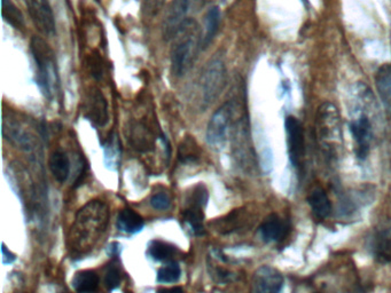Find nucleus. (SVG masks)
<instances>
[{"instance_id":"nucleus-1","label":"nucleus","mask_w":391,"mask_h":293,"mask_svg":"<svg viewBox=\"0 0 391 293\" xmlns=\"http://www.w3.org/2000/svg\"><path fill=\"white\" fill-rule=\"evenodd\" d=\"M175 45L171 49V73L173 76L181 77L193 66L202 49V36L199 34L198 25L190 19L183 23L175 36Z\"/></svg>"},{"instance_id":"nucleus-2","label":"nucleus","mask_w":391,"mask_h":293,"mask_svg":"<svg viewBox=\"0 0 391 293\" xmlns=\"http://www.w3.org/2000/svg\"><path fill=\"white\" fill-rule=\"evenodd\" d=\"M32 56L37 67V84L43 94L52 97L58 86L56 56L49 44L37 36H34L30 43Z\"/></svg>"},{"instance_id":"nucleus-3","label":"nucleus","mask_w":391,"mask_h":293,"mask_svg":"<svg viewBox=\"0 0 391 293\" xmlns=\"http://www.w3.org/2000/svg\"><path fill=\"white\" fill-rule=\"evenodd\" d=\"M226 85L225 63L219 58L209 61L202 73V99L205 104H210L219 99Z\"/></svg>"},{"instance_id":"nucleus-4","label":"nucleus","mask_w":391,"mask_h":293,"mask_svg":"<svg viewBox=\"0 0 391 293\" xmlns=\"http://www.w3.org/2000/svg\"><path fill=\"white\" fill-rule=\"evenodd\" d=\"M202 0H173L163 22V36L166 40L175 38L183 23L190 20V13Z\"/></svg>"},{"instance_id":"nucleus-5","label":"nucleus","mask_w":391,"mask_h":293,"mask_svg":"<svg viewBox=\"0 0 391 293\" xmlns=\"http://www.w3.org/2000/svg\"><path fill=\"white\" fill-rule=\"evenodd\" d=\"M315 119L319 135L324 141L334 143L341 140V117L339 109L334 104L331 102L322 104Z\"/></svg>"},{"instance_id":"nucleus-6","label":"nucleus","mask_w":391,"mask_h":293,"mask_svg":"<svg viewBox=\"0 0 391 293\" xmlns=\"http://www.w3.org/2000/svg\"><path fill=\"white\" fill-rule=\"evenodd\" d=\"M233 115L232 102H226L212 115L207 128V141L214 148H222L225 143Z\"/></svg>"},{"instance_id":"nucleus-7","label":"nucleus","mask_w":391,"mask_h":293,"mask_svg":"<svg viewBox=\"0 0 391 293\" xmlns=\"http://www.w3.org/2000/svg\"><path fill=\"white\" fill-rule=\"evenodd\" d=\"M25 3L36 29L45 37L56 35V18L49 0H25Z\"/></svg>"},{"instance_id":"nucleus-8","label":"nucleus","mask_w":391,"mask_h":293,"mask_svg":"<svg viewBox=\"0 0 391 293\" xmlns=\"http://www.w3.org/2000/svg\"><path fill=\"white\" fill-rule=\"evenodd\" d=\"M287 135L288 156L294 166H300L305 155L304 132L302 124L294 116H288L284 121Z\"/></svg>"},{"instance_id":"nucleus-9","label":"nucleus","mask_w":391,"mask_h":293,"mask_svg":"<svg viewBox=\"0 0 391 293\" xmlns=\"http://www.w3.org/2000/svg\"><path fill=\"white\" fill-rule=\"evenodd\" d=\"M282 286L284 276L270 266L260 267L254 275V293H281Z\"/></svg>"},{"instance_id":"nucleus-10","label":"nucleus","mask_w":391,"mask_h":293,"mask_svg":"<svg viewBox=\"0 0 391 293\" xmlns=\"http://www.w3.org/2000/svg\"><path fill=\"white\" fill-rule=\"evenodd\" d=\"M350 131L357 143L358 159H365L370 152V139H372V125L365 115H360L357 119L350 123Z\"/></svg>"},{"instance_id":"nucleus-11","label":"nucleus","mask_w":391,"mask_h":293,"mask_svg":"<svg viewBox=\"0 0 391 293\" xmlns=\"http://www.w3.org/2000/svg\"><path fill=\"white\" fill-rule=\"evenodd\" d=\"M87 116L98 126H104L108 123V104L100 90L93 89L87 97Z\"/></svg>"},{"instance_id":"nucleus-12","label":"nucleus","mask_w":391,"mask_h":293,"mask_svg":"<svg viewBox=\"0 0 391 293\" xmlns=\"http://www.w3.org/2000/svg\"><path fill=\"white\" fill-rule=\"evenodd\" d=\"M375 87L380 97L381 104L388 118L391 119V65L386 63L377 69L375 75Z\"/></svg>"},{"instance_id":"nucleus-13","label":"nucleus","mask_w":391,"mask_h":293,"mask_svg":"<svg viewBox=\"0 0 391 293\" xmlns=\"http://www.w3.org/2000/svg\"><path fill=\"white\" fill-rule=\"evenodd\" d=\"M288 231L289 227L287 222L278 217L277 214H271L260 227V236L265 242L281 241L287 236Z\"/></svg>"},{"instance_id":"nucleus-14","label":"nucleus","mask_w":391,"mask_h":293,"mask_svg":"<svg viewBox=\"0 0 391 293\" xmlns=\"http://www.w3.org/2000/svg\"><path fill=\"white\" fill-rule=\"evenodd\" d=\"M374 258L380 263L391 262V229L379 231L372 242Z\"/></svg>"},{"instance_id":"nucleus-15","label":"nucleus","mask_w":391,"mask_h":293,"mask_svg":"<svg viewBox=\"0 0 391 293\" xmlns=\"http://www.w3.org/2000/svg\"><path fill=\"white\" fill-rule=\"evenodd\" d=\"M71 285L77 293H96L99 289V276L94 270H80L74 275Z\"/></svg>"},{"instance_id":"nucleus-16","label":"nucleus","mask_w":391,"mask_h":293,"mask_svg":"<svg viewBox=\"0 0 391 293\" xmlns=\"http://www.w3.org/2000/svg\"><path fill=\"white\" fill-rule=\"evenodd\" d=\"M308 203L310 204L315 218L318 219H326L332 212V203L327 194L325 193V190H322V188H317L310 194Z\"/></svg>"},{"instance_id":"nucleus-17","label":"nucleus","mask_w":391,"mask_h":293,"mask_svg":"<svg viewBox=\"0 0 391 293\" xmlns=\"http://www.w3.org/2000/svg\"><path fill=\"white\" fill-rule=\"evenodd\" d=\"M144 219L131 209H124L118 214V228L128 234H137L144 228Z\"/></svg>"},{"instance_id":"nucleus-18","label":"nucleus","mask_w":391,"mask_h":293,"mask_svg":"<svg viewBox=\"0 0 391 293\" xmlns=\"http://www.w3.org/2000/svg\"><path fill=\"white\" fill-rule=\"evenodd\" d=\"M178 253L177 246L159 239L150 242L147 248V255L155 261H171Z\"/></svg>"},{"instance_id":"nucleus-19","label":"nucleus","mask_w":391,"mask_h":293,"mask_svg":"<svg viewBox=\"0 0 391 293\" xmlns=\"http://www.w3.org/2000/svg\"><path fill=\"white\" fill-rule=\"evenodd\" d=\"M49 165L53 176L59 183H65L68 179L70 173V162L66 152H61V150L53 152L49 157Z\"/></svg>"},{"instance_id":"nucleus-20","label":"nucleus","mask_w":391,"mask_h":293,"mask_svg":"<svg viewBox=\"0 0 391 293\" xmlns=\"http://www.w3.org/2000/svg\"><path fill=\"white\" fill-rule=\"evenodd\" d=\"M221 11L219 8H209L205 16V34L202 35V49H208L219 32Z\"/></svg>"},{"instance_id":"nucleus-21","label":"nucleus","mask_w":391,"mask_h":293,"mask_svg":"<svg viewBox=\"0 0 391 293\" xmlns=\"http://www.w3.org/2000/svg\"><path fill=\"white\" fill-rule=\"evenodd\" d=\"M183 219L187 224H190L192 231L197 236H202V235L205 234V227H203V219H205L203 207L188 204V207L183 211Z\"/></svg>"},{"instance_id":"nucleus-22","label":"nucleus","mask_w":391,"mask_h":293,"mask_svg":"<svg viewBox=\"0 0 391 293\" xmlns=\"http://www.w3.org/2000/svg\"><path fill=\"white\" fill-rule=\"evenodd\" d=\"M1 15L15 29L25 28V16L12 0H1Z\"/></svg>"},{"instance_id":"nucleus-23","label":"nucleus","mask_w":391,"mask_h":293,"mask_svg":"<svg viewBox=\"0 0 391 293\" xmlns=\"http://www.w3.org/2000/svg\"><path fill=\"white\" fill-rule=\"evenodd\" d=\"M181 269L178 262L170 261L168 265L163 266L157 272V281L159 283H176L180 279Z\"/></svg>"},{"instance_id":"nucleus-24","label":"nucleus","mask_w":391,"mask_h":293,"mask_svg":"<svg viewBox=\"0 0 391 293\" xmlns=\"http://www.w3.org/2000/svg\"><path fill=\"white\" fill-rule=\"evenodd\" d=\"M104 159L109 169L118 167V159H120V150H118V141L116 137H111L108 140L107 145H104Z\"/></svg>"},{"instance_id":"nucleus-25","label":"nucleus","mask_w":391,"mask_h":293,"mask_svg":"<svg viewBox=\"0 0 391 293\" xmlns=\"http://www.w3.org/2000/svg\"><path fill=\"white\" fill-rule=\"evenodd\" d=\"M122 275L120 269L115 266H109L107 270H106V274H104V285L107 286L108 290L118 289L120 286V283H121Z\"/></svg>"},{"instance_id":"nucleus-26","label":"nucleus","mask_w":391,"mask_h":293,"mask_svg":"<svg viewBox=\"0 0 391 293\" xmlns=\"http://www.w3.org/2000/svg\"><path fill=\"white\" fill-rule=\"evenodd\" d=\"M208 200V190L203 185H199L198 187L194 188L193 193L190 195L188 202H190V205H198V207H205Z\"/></svg>"},{"instance_id":"nucleus-27","label":"nucleus","mask_w":391,"mask_h":293,"mask_svg":"<svg viewBox=\"0 0 391 293\" xmlns=\"http://www.w3.org/2000/svg\"><path fill=\"white\" fill-rule=\"evenodd\" d=\"M150 205H152L155 210H168L170 205H171V200H170V197L168 196V194H155V195H153L152 198H150Z\"/></svg>"},{"instance_id":"nucleus-28","label":"nucleus","mask_w":391,"mask_h":293,"mask_svg":"<svg viewBox=\"0 0 391 293\" xmlns=\"http://www.w3.org/2000/svg\"><path fill=\"white\" fill-rule=\"evenodd\" d=\"M1 255H3V263H4V265H10L12 262H14L15 259H16L15 255H13V253L8 250L5 243L1 244Z\"/></svg>"},{"instance_id":"nucleus-29","label":"nucleus","mask_w":391,"mask_h":293,"mask_svg":"<svg viewBox=\"0 0 391 293\" xmlns=\"http://www.w3.org/2000/svg\"><path fill=\"white\" fill-rule=\"evenodd\" d=\"M163 1H164V0H145L146 10L148 12L155 13V12L159 11V8L162 6Z\"/></svg>"},{"instance_id":"nucleus-30","label":"nucleus","mask_w":391,"mask_h":293,"mask_svg":"<svg viewBox=\"0 0 391 293\" xmlns=\"http://www.w3.org/2000/svg\"><path fill=\"white\" fill-rule=\"evenodd\" d=\"M156 293H183L181 288L175 286V288H170V289H159Z\"/></svg>"}]
</instances>
